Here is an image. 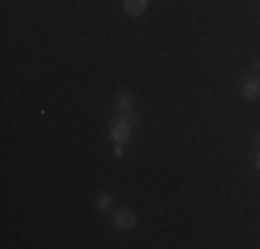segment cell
<instances>
[{
	"instance_id": "obj_1",
	"label": "cell",
	"mask_w": 260,
	"mask_h": 249,
	"mask_svg": "<svg viewBox=\"0 0 260 249\" xmlns=\"http://www.w3.org/2000/svg\"><path fill=\"white\" fill-rule=\"evenodd\" d=\"M136 124H139V116H136L133 111H130V114H119L116 119L108 122V139L114 141V144H127Z\"/></svg>"
},
{
	"instance_id": "obj_2",
	"label": "cell",
	"mask_w": 260,
	"mask_h": 249,
	"mask_svg": "<svg viewBox=\"0 0 260 249\" xmlns=\"http://www.w3.org/2000/svg\"><path fill=\"white\" fill-rule=\"evenodd\" d=\"M136 224H139V216H136L133 208H116L114 210V227L119 230V233H127Z\"/></svg>"
},
{
	"instance_id": "obj_3",
	"label": "cell",
	"mask_w": 260,
	"mask_h": 249,
	"mask_svg": "<svg viewBox=\"0 0 260 249\" xmlns=\"http://www.w3.org/2000/svg\"><path fill=\"white\" fill-rule=\"evenodd\" d=\"M241 97L244 100H260V75H246L241 80Z\"/></svg>"
},
{
	"instance_id": "obj_4",
	"label": "cell",
	"mask_w": 260,
	"mask_h": 249,
	"mask_svg": "<svg viewBox=\"0 0 260 249\" xmlns=\"http://www.w3.org/2000/svg\"><path fill=\"white\" fill-rule=\"evenodd\" d=\"M150 9V0H122V11L127 17H141Z\"/></svg>"
},
{
	"instance_id": "obj_5",
	"label": "cell",
	"mask_w": 260,
	"mask_h": 249,
	"mask_svg": "<svg viewBox=\"0 0 260 249\" xmlns=\"http://www.w3.org/2000/svg\"><path fill=\"white\" fill-rule=\"evenodd\" d=\"M133 105H136V97L130 95V91H119V95L114 97L116 114H130V111H133Z\"/></svg>"
},
{
	"instance_id": "obj_6",
	"label": "cell",
	"mask_w": 260,
	"mask_h": 249,
	"mask_svg": "<svg viewBox=\"0 0 260 249\" xmlns=\"http://www.w3.org/2000/svg\"><path fill=\"white\" fill-rule=\"evenodd\" d=\"M94 205H97V210H108L111 205H114V197H111L108 191H103V194H97V199H94Z\"/></svg>"
},
{
	"instance_id": "obj_7",
	"label": "cell",
	"mask_w": 260,
	"mask_h": 249,
	"mask_svg": "<svg viewBox=\"0 0 260 249\" xmlns=\"http://www.w3.org/2000/svg\"><path fill=\"white\" fill-rule=\"evenodd\" d=\"M114 155H116V158H122V155H125V144H114Z\"/></svg>"
},
{
	"instance_id": "obj_8",
	"label": "cell",
	"mask_w": 260,
	"mask_h": 249,
	"mask_svg": "<svg viewBox=\"0 0 260 249\" xmlns=\"http://www.w3.org/2000/svg\"><path fill=\"white\" fill-rule=\"evenodd\" d=\"M252 72H255V75H260V58H255V61H252Z\"/></svg>"
},
{
	"instance_id": "obj_9",
	"label": "cell",
	"mask_w": 260,
	"mask_h": 249,
	"mask_svg": "<svg viewBox=\"0 0 260 249\" xmlns=\"http://www.w3.org/2000/svg\"><path fill=\"white\" fill-rule=\"evenodd\" d=\"M255 169L260 172V149H257V155H255Z\"/></svg>"
},
{
	"instance_id": "obj_10",
	"label": "cell",
	"mask_w": 260,
	"mask_h": 249,
	"mask_svg": "<svg viewBox=\"0 0 260 249\" xmlns=\"http://www.w3.org/2000/svg\"><path fill=\"white\" fill-rule=\"evenodd\" d=\"M255 141H257V147H260V130H257V133H255Z\"/></svg>"
}]
</instances>
